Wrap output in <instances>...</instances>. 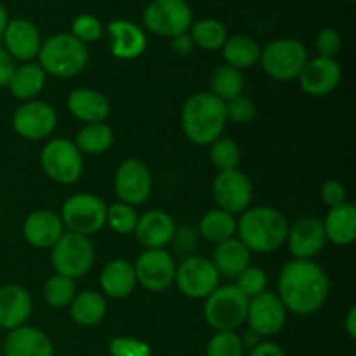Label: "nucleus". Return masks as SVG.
I'll use <instances>...</instances> for the list:
<instances>
[{
  "label": "nucleus",
  "mask_w": 356,
  "mask_h": 356,
  "mask_svg": "<svg viewBox=\"0 0 356 356\" xmlns=\"http://www.w3.org/2000/svg\"><path fill=\"white\" fill-rule=\"evenodd\" d=\"M329 294V275L315 259H291L280 270L277 296L287 313L299 316L315 315L325 306Z\"/></svg>",
  "instance_id": "1"
},
{
  "label": "nucleus",
  "mask_w": 356,
  "mask_h": 356,
  "mask_svg": "<svg viewBox=\"0 0 356 356\" xmlns=\"http://www.w3.org/2000/svg\"><path fill=\"white\" fill-rule=\"evenodd\" d=\"M285 214L270 205L249 207L236 219V238L250 250V254H271L285 245L289 235Z\"/></svg>",
  "instance_id": "2"
},
{
  "label": "nucleus",
  "mask_w": 356,
  "mask_h": 356,
  "mask_svg": "<svg viewBox=\"0 0 356 356\" xmlns=\"http://www.w3.org/2000/svg\"><path fill=\"white\" fill-rule=\"evenodd\" d=\"M225 103L209 90L195 92L181 108V129L184 138L195 146H209L225 132Z\"/></svg>",
  "instance_id": "3"
},
{
  "label": "nucleus",
  "mask_w": 356,
  "mask_h": 356,
  "mask_svg": "<svg viewBox=\"0 0 356 356\" xmlns=\"http://www.w3.org/2000/svg\"><path fill=\"white\" fill-rule=\"evenodd\" d=\"M37 59L47 76L73 79L86 70L89 63V49L72 33H56L42 40Z\"/></svg>",
  "instance_id": "4"
},
{
  "label": "nucleus",
  "mask_w": 356,
  "mask_h": 356,
  "mask_svg": "<svg viewBox=\"0 0 356 356\" xmlns=\"http://www.w3.org/2000/svg\"><path fill=\"white\" fill-rule=\"evenodd\" d=\"M204 301V318L216 332H236L245 323L249 298L235 284L219 285Z\"/></svg>",
  "instance_id": "5"
},
{
  "label": "nucleus",
  "mask_w": 356,
  "mask_h": 356,
  "mask_svg": "<svg viewBox=\"0 0 356 356\" xmlns=\"http://www.w3.org/2000/svg\"><path fill=\"white\" fill-rule=\"evenodd\" d=\"M308 49L298 38H277L261 49V68L275 82L298 80L308 63Z\"/></svg>",
  "instance_id": "6"
},
{
  "label": "nucleus",
  "mask_w": 356,
  "mask_h": 356,
  "mask_svg": "<svg viewBox=\"0 0 356 356\" xmlns=\"http://www.w3.org/2000/svg\"><path fill=\"white\" fill-rule=\"evenodd\" d=\"M40 165L52 183L72 186L83 174V155L72 139L52 138L40 149Z\"/></svg>",
  "instance_id": "7"
},
{
  "label": "nucleus",
  "mask_w": 356,
  "mask_h": 356,
  "mask_svg": "<svg viewBox=\"0 0 356 356\" xmlns=\"http://www.w3.org/2000/svg\"><path fill=\"white\" fill-rule=\"evenodd\" d=\"M108 205L101 197L94 193H75L66 198L59 211L66 232L92 236L106 226Z\"/></svg>",
  "instance_id": "8"
},
{
  "label": "nucleus",
  "mask_w": 356,
  "mask_h": 356,
  "mask_svg": "<svg viewBox=\"0 0 356 356\" xmlns=\"http://www.w3.org/2000/svg\"><path fill=\"white\" fill-rule=\"evenodd\" d=\"M96 259V250L89 236L65 232L51 249V263L58 275L72 280L86 277Z\"/></svg>",
  "instance_id": "9"
},
{
  "label": "nucleus",
  "mask_w": 356,
  "mask_h": 356,
  "mask_svg": "<svg viewBox=\"0 0 356 356\" xmlns=\"http://www.w3.org/2000/svg\"><path fill=\"white\" fill-rule=\"evenodd\" d=\"M143 23L153 35L174 38L190 31L193 10L186 0H152L143 10Z\"/></svg>",
  "instance_id": "10"
},
{
  "label": "nucleus",
  "mask_w": 356,
  "mask_h": 356,
  "mask_svg": "<svg viewBox=\"0 0 356 356\" xmlns=\"http://www.w3.org/2000/svg\"><path fill=\"white\" fill-rule=\"evenodd\" d=\"M218 270L212 261L204 256H190L181 261L176 266V284L177 291L190 299H205L219 287Z\"/></svg>",
  "instance_id": "11"
},
{
  "label": "nucleus",
  "mask_w": 356,
  "mask_h": 356,
  "mask_svg": "<svg viewBox=\"0 0 356 356\" xmlns=\"http://www.w3.org/2000/svg\"><path fill=\"white\" fill-rule=\"evenodd\" d=\"M14 132L24 141H47L58 125V113L54 106L40 99L21 103L10 118Z\"/></svg>",
  "instance_id": "12"
},
{
  "label": "nucleus",
  "mask_w": 356,
  "mask_h": 356,
  "mask_svg": "<svg viewBox=\"0 0 356 356\" xmlns=\"http://www.w3.org/2000/svg\"><path fill=\"white\" fill-rule=\"evenodd\" d=\"M132 264L138 285H141L145 291L160 294L174 285L177 264L169 250L145 249Z\"/></svg>",
  "instance_id": "13"
},
{
  "label": "nucleus",
  "mask_w": 356,
  "mask_h": 356,
  "mask_svg": "<svg viewBox=\"0 0 356 356\" xmlns=\"http://www.w3.org/2000/svg\"><path fill=\"white\" fill-rule=\"evenodd\" d=\"M113 190L118 202L138 207L148 202L153 191V177L148 165L139 159H125L113 176Z\"/></svg>",
  "instance_id": "14"
},
{
  "label": "nucleus",
  "mask_w": 356,
  "mask_h": 356,
  "mask_svg": "<svg viewBox=\"0 0 356 356\" xmlns=\"http://www.w3.org/2000/svg\"><path fill=\"white\" fill-rule=\"evenodd\" d=\"M212 198L218 209L229 214H242L250 207L254 198V186L250 177L240 169L218 172L211 186Z\"/></svg>",
  "instance_id": "15"
},
{
  "label": "nucleus",
  "mask_w": 356,
  "mask_h": 356,
  "mask_svg": "<svg viewBox=\"0 0 356 356\" xmlns=\"http://www.w3.org/2000/svg\"><path fill=\"white\" fill-rule=\"evenodd\" d=\"M287 309L282 305L277 294L266 291L256 298L249 299V308H247V320L250 332L257 337H273L284 330L287 323Z\"/></svg>",
  "instance_id": "16"
},
{
  "label": "nucleus",
  "mask_w": 356,
  "mask_h": 356,
  "mask_svg": "<svg viewBox=\"0 0 356 356\" xmlns=\"http://www.w3.org/2000/svg\"><path fill=\"white\" fill-rule=\"evenodd\" d=\"M285 245H287L292 259H315L318 254L323 252L327 245L322 219L316 218V216H302V218L296 219L289 226Z\"/></svg>",
  "instance_id": "17"
},
{
  "label": "nucleus",
  "mask_w": 356,
  "mask_h": 356,
  "mask_svg": "<svg viewBox=\"0 0 356 356\" xmlns=\"http://www.w3.org/2000/svg\"><path fill=\"white\" fill-rule=\"evenodd\" d=\"M302 92L312 97H325L339 87L343 80V68L337 59L316 58L308 59L298 76Z\"/></svg>",
  "instance_id": "18"
},
{
  "label": "nucleus",
  "mask_w": 356,
  "mask_h": 356,
  "mask_svg": "<svg viewBox=\"0 0 356 356\" xmlns=\"http://www.w3.org/2000/svg\"><path fill=\"white\" fill-rule=\"evenodd\" d=\"M2 47L14 61L30 63L37 59L42 47V35L30 19H10L2 37Z\"/></svg>",
  "instance_id": "19"
},
{
  "label": "nucleus",
  "mask_w": 356,
  "mask_h": 356,
  "mask_svg": "<svg viewBox=\"0 0 356 356\" xmlns=\"http://www.w3.org/2000/svg\"><path fill=\"white\" fill-rule=\"evenodd\" d=\"M176 221L169 212L152 209L139 216L134 235L143 249H165L176 238Z\"/></svg>",
  "instance_id": "20"
},
{
  "label": "nucleus",
  "mask_w": 356,
  "mask_h": 356,
  "mask_svg": "<svg viewBox=\"0 0 356 356\" xmlns=\"http://www.w3.org/2000/svg\"><path fill=\"white\" fill-rule=\"evenodd\" d=\"M65 225L58 212L37 209L23 221V238L35 249H52L65 233Z\"/></svg>",
  "instance_id": "21"
},
{
  "label": "nucleus",
  "mask_w": 356,
  "mask_h": 356,
  "mask_svg": "<svg viewBox=\"0 0 356 356\" xmlns=\"http://www.w3.org/2000/svg\"><path fill=\"white\" fill-rule=\"evenodd\" d=\"M110 35V54L122 61L138 59L148 47L145 30L129 19H115L106 26Z\"/></svg>",
  "instance_id": "22"
},
{
  "label": "nucleus",
  "mask_w": 356,
  "mask_h": 356,
  "mask_svg": "<svg viewBox=\"0 0 356 356\" xmlns=\"http://www.w3.org/2000/svg\"><path fill=\"white\" fill-rule=\"evenodd\" d=\"M33 312V299L30 291L19 284H7L0 287V329L14 330L26 325Z\"/></svg>",
  "instance_id": "23"
},
{
  "label": "nucleus",
  "mask_w": 356,
  "mask_h": 356,
  "mask_svg": "<svg viewBox=\"0 0 356 356\" xmlns=\"http://www.w3.org/2000/svg\"><path fill=\"white\" fill-rule=\"evenodd\" d=\"M2 353L3 356H54V343L44 330L26 323L7 332Z\"/></svg>",
  "instance_id": "24"
},
{
  "label": "nucleus",
  "mask_w": 356,
  "mask_h": 356,
  "mask_svg": "<svg viewBox=\"0 0 356 356\" xmlns=\"http://www.w3.org/2000/svg\"><path fill=\"white\" fill-rule=\"evenodd\" d=\"M66 108L70 115L79 122L97 124L106 122L111 113V104L103 92L92 87H76L66 97Z\"/></svg>",
  "instance_id": "25"
},
{
  "label": "nucleus",
  "mask_w": 356,
  "mask_h": 356,
  "mask_svg": "<svg viewBox=\"0 0 356 356\" xmlns=\"http://www.w3.org/2000/svg\"><path fill=\"white\" fill-rule=\"evenodd\" d=\"M138 287L134 264L127 259H111L99 275V289L104 298L125 299Z\"/></svg>",
  "instance_id": "26"
},
{
  "label": "nucleus",
  "mask_w": 356,
  "mask_h": 356,
  "mask_svg": "<svg viewBox=\"0 0 356 356\" xmlns=\"http://www.w3.org/2000/svg\"><path fill=\"white\" fill-rule=\"evenodd\" d=\"M211 261L219 277L236 280L250 266V250L236 236H233L214 247Z\"/></svg>",
  "instance_id": "27"
},
{
  "label": "nucleus",
  "mask_w": 356,
  "mask_h": 356,
  "mask_svg": "<svg viewBox=\"0 0 356 356\" xmlns=\"http://www.w3.org/2000/svg\"><path fill=\"white\" fill-rule=\"evenodd\" d=\"M323 221L327 242L348 247L356 240V209L351 202L330 207Z\"/></svg>",
  "instance_id": "28"
},
{
  "label": "nucleus",
  "mask_w": 356,
  "mask_h": 356,
  "mask_svg": "<svg viewBox=\"0 0 356 356\" xmlns=\"http://www.w3.org/2000/svg\"><path fill=\"white\" fill-rule=\"evenodd\" d=\"M45 82H47V73L42 70L38 63L30 61L14 68L7 89L14 99L26 103V101L37 99L38 94L44 90Z\"/></svg>",
  "instance_id": "29"
},
{
  "label": "nucleus",
  "mask_w": 356,
  "mask_h": 356,
  "mask_svg": "<svg viewBox=\"0 0 356 356\" xmlns=\"http://www.w3.org/2000/svg\"><path fill=\"white\" fill-rule=\"evenodd\" d=\"M70 308V316L80 327H96L108 313V301L99 291L76 292Z\"/></svg>",
  "instance_id": "30"
},
{
  "label": "nucleus",
  "mask_w": 356,
  "mask_h": 356,
  "mask_svg": "<svg viewBox=\"0 0 356 356\" xmlns=\"http://www.w3.org/2000/svg\"><path fill=\"white\" fill-rule=\"evenodd\" d=\"M261 49L263 47L254 38L247 37V35H233V37H228L221 51L225 65L243 72L259 63Z\"/></svg>",
  "instance_id": "31"
},
{
  "label": "nucleus",
  "mask_w": 356,
  "mask_h": 356,
  "mask_svg": "<svg viewBox=\"0 0 356 356\" xmlns=\"http://www.w3.org/2000/svg\"><path fill=\"white\" fill-rule=\"evenodd\" d=\"M198 235L207 242L218 243L236 236V219L222 209H211L198 221Z\"/></svg>",
  "instance_id": "32"
},
{
  "label": "nucleus",
  "mask_w": 356,
  "mask_h": 356,
  "mask_svg": "<svg viewBox=\"0 0 356 356\" xmlns=\"http://www.w3.org/2000/svg\"><path fill=\"white\" fill-rule=\"evenodd\" d=\"M115 134L113 129L106 122H97V124H86L76 132L75 146L82 155L97 156L106 153L113 146Z\"/></svg>",
  "instance_id": "33"
},
{
  "label": "nucleus",
  "mask_w": 356,
  "mask_h": 356,
  "mask_svg": "<svg viewBox=\"0 0 356 356\" xmlns=\"http://www.w3.org/2000/svg\"><path fill=\"white\" fill-rule=\"evenodd\" d=\"M209 87H211L209 92L214 94L222 103H226V101L245 92V76L240 70L232 68L228 65H221L211 73Z\"/></svg>",
  "instance_id": "34"
},
{
  "label": "nucleus",
  "mask_w": 356,
  "mask_h": 356,
  "mask_svg": "<svg viewBox=\"0 0 356 356\" xmlns=\"http://www.w3.org/2000/svg\"><path fill=\"white\" fill-rule=\"evenodd\" d=\"M190 37L195 47H200L204 51H219L228 40V31L221 21L205 17L191 24Z\"/></svg>",
  "instance_id": "35"
},
{
  "label": "nucleus",
  "mask_w": 356,
  "mask_h": 356,
  "mask_svg": "<svg viewBox=\"0 0 356 356\" xmlns=\"http://www.w3.org/2000/svg\"><path fill=\"white\" fill-rule=\"evenodd\" d=\"M45 305L54 309H65L72 305L73 298L76 296L75 280L63 275L54 273L45 280L44 289H42Z\"/></svg>",
  "instance_id": "36"
},
{
  "label": "nucleus",
  "mask_w": 356,
  "mask_h": 356,
  "mask_svg": "<svg viewBox=\"0 0 356 356\" xmlns=\"http://www.w3.org/2000/svg\"><path fill=\"white\" fill-rule=\"evenodd\" d=\"M209 146H211V149H209V160H211L212 167L218 172L238 169L242 153H240V146L232 138H222L221 136V138H218Z\"/></svg>",
  "instance_id": "37"
},
{
  "label": "nucleus",
  "mask_w": 356,
  "mask_h": 356,
  "mask_svg": "<svg viewBox=\"0 0 356 356\" xmlns=\"http://www.w3.org/2000/svg\"><path fill=\"white\" fill-rule=\"evenodd\" d=\"M138 219L139 214L136 207L124 204V202H115V204L108 205L106 209V226L117 235L134 233Z\"/></svg>",
  "instance_id": "38"
},
{
  "label": "nucleus",
  "mask_w": 356,
  "mask_h": 356,
  "mask_svg": "<svg viewBox=\"0 0 356 356\" xmlns=\"http://www.w3.org/2000/svg\"><path fill=\"white\" fill-rule=\"evenodd\" d=\"M205 353L207 356H243L245 346L236 332H216L209 339Z\"/></svg>",
  "instance_id": "39"
},
{
  "label": "nucleus",
  "mask_w": 356,
  "mask_h": 356,
  "mask_svg": "<svg viewBox=\"0 0 356 356\" xmlns=\"http://www.w3.org/2000/svg\"><path fill=\"white\" fill-rule=\"evenodd\" d=\"M226 120L235 125H245L256 118L257 104L252 97L245 96V92L225 103Z\"/></svg>",
  "instance_id": "40"
},
{
  "label": "nucleus",
  "mask_w": 356,
  "mask_h": 356,
  "mask_svg": "<svg viewBox=\"0 0 356 356\" xmlns=\"http://www.w3.org/2000/svg\"><path fill=\"white\" fill-rule=\"evenodd\" d=\"M104 33V26L94 14L83 13L73 19L72 23V35L80 40L82 44H92V42L101 40Z\"/></svg>",
  "instance_id": "41"
},
{
  "label": "nucleus",
  "mask_w": 356,
  "mask_h": 356,
  "mask_svg": "<svg viewBox=\"0 0 356 356\" xmlns=\"http://www.w3.org/2000/svg\"><path fill=\"white\" fill-rule=\"evenodd\" d=\"M268 284H270V280H268V273L259 266H249L235 280V285L240 289V292L249 299L266 292Z\"/></svg>",
  "instance_id": "42"
},
{
  "label": "nucleus",
  "mask_w": 356,
  "mask_h": 356,
  "mask_svg": "<svg viewBox=\"0 0 356 356\" xmlns=\"http://www.w3.org/2000/svg\"><path fill=\"white\" fill-rule=\"evenodd\" d=\"M110 356H153L152 346L146 341L131 336H118L108 343Z\"/></svg>",
  "instance_id": "43"
},
{
  "label": "nucleus",
  "mask_w": 356,
  "mask_h": 356,
  "mask_svg": "<svg viewBox=\"0 0 356 356\" xmlns=\"http://www.w3.org/2000/svg\"><path fill=\"white\" fill-rule=\"evenodd\" d=\"M315 49L320 58L336 59L343 49V37L336 28H323L316 35Z\"/></svg>",
  "instance_id": "44"
},
{
  "label": "nucleus",
  "mask_w": 356,
  "mask_h": 356,
  "mask_svg": "<svg viewBox=\"0 0 356 356\" xmlns=\"http://www.w3.org/2000/svg\"><path fill=\"white\" fill-rule=\"evenodd\" d=\"M320 197H322L323 204L330 209L348 202V190L341 181L327 179L320 188Z\"/></svg>",
  "instance_id": "45"
},
{
  "label": "nucleus",
  "mask_w": 356,
  "mask_h": 356,
  "mask_svg": "<svg viewBox=\"0 0 356 356\" xmlns=\"http://www.w3.org/2000/svg\"><path fill=\"white\" fill-rule=\"evenodd\" d=\"M170 47H172L174 54L181 56V58H186V56L193 54L195 51V44L191 40L190 33L177 35V37L170 38Z\"/></svg>",
  "instance_id": "46"
},
{
  "label": "nucleus",
  "mask_w": 356,
  "mask_h": 356,
  "mask_svg": "<svg viewBox=\"0 0 356 356\" xmlns=\"http://www.w3.org/2000/svg\"><path fill=\"white\" fill-rule=\"evenodd\" d=\"M14 68H16V61H14V59L7 54L6 49L0 45V89H2V87H7Z\"/></svg>",
  "instance_id": "47"
},
{
  "label": "nucleus",
  "mask_w": 356,
  "mask_h": 356,
  "mask_svg": "<svg viewBox=\"0 0 356 356\" xmlns=\"http://www.w3.org/2000/svg\"><path fill=\"white\" fill-rule=\"evenodd\" d=\"M249 356H287L285 351L282 350V346H278L273 341H261L259 344L250 350Z\"/></svg>",
  "instance_id": "48"
},
{
  "label": "nucleus",
  "mask_w": 356,
  "mask_h": 356,
  "mask_svg": "<svg viewBox=\"0 0 356 356\" xmlns=\"http://www.w3.org/2000/svg\"><path fill=\"white\" fill-rule=\"evenodd\" d=\"M344 330H346L348 337L355 339L356 337V308H350V312L344 316Z\"/></svg>",
  "instance_id": "49"
},
{
  "label": "nucleus",
  "mask_w": 356,
  "mask_h": 356,
  "mask_svg": "<svg viewBox=\"0 0 356 356\" xmlns=\"http://www.w3.org/2000/svg\"><path fill=\"white\" fill-rule=\"evenodd\" d=\"M9 14H7V9L6 7L2 6V3H0V40H2V37H3V31H6V28H7V24H9Z\"/></svg>",
  "instance_id": "50"
},
{
  "label": "nucleus",
  "mask_w": 356,
  "mask_h": 356,
  "mask_svg": "<svg viewBox=\"0 0 356 356\" xmlns=\"http://www.w3.org/2000/svg\"><path fill=\"white\" fill-rule=\"evenodd\" d=\"M0 214H2V204H0Z\"/></svg>",
  "instance_id": "51"
},
{
  "label": "nucleus",
  "mask_w": 356,
  "mask_h": 356,
  "mask_svg": "<svg viewBox=\"0 0 356 356\" xmlns=\"http://www.w3.org/2000/svg\"><path fill=\"white\" fill-rule=\"evenodd\" d=\"M350 2H355V0H350Z\"/></svg>",
  "instance_id": "52"
}]
</instances>
